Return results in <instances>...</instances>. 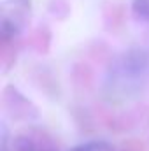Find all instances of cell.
<instances>
[{"instance_id":"1","label":"cell","mask_w":149,"mask_h":151,"mask_svg":"<svg viewBox=\"0 0 149 151\" xmlns=\"http://www.w3.org/2000/svg\"><path fill=\"white\" fill-rule=\"evenodd\" d=\"M148 70L149 58L144 51L135 49L121 55L107 72V95L112 99H128L137 95L146 81Z\"/></svg>"},{"instance_id":"2","label":"cell","mask_w":149,"mask_h":151,"mask_svg":"<svg viewBox=\"0 0 149 151\" xmlns=\"http://www.w3.org/2000/svg\"><path fill=\"white\" fill-rule=\"evenodd\" d=\"M30 0H5L0 11V32L4 39L19 35L30 19Z\"/></svg>"},{"instance_id":"3","label":"cell","mask_w":149,"mask_h":151,"mask_svg":"<svg viewBox=\"0 0 149 151\" xmlns=\"http://www.w3.org/2000/svg\"><path fill=\"white\" fill-rule=\"evenodd\" d=\"M70 151H114V146L109 144L107 141H88V142H82L79 146L72 148Z\"/></svg>"},{"instance_id":"4","label":"cell","mask_w":149,"mask_h":151,"mask_svg":"<svg viewBox=\"0 0 149 151\" xmlns=\"http://www.w3.org/2000/svg\"><path fill=\"white\" fill-rule=\"evenodd\" d=\"M132 12H133L135 19L149 23V0H133L132 2Z\"/></svg>"}]
</instances>
